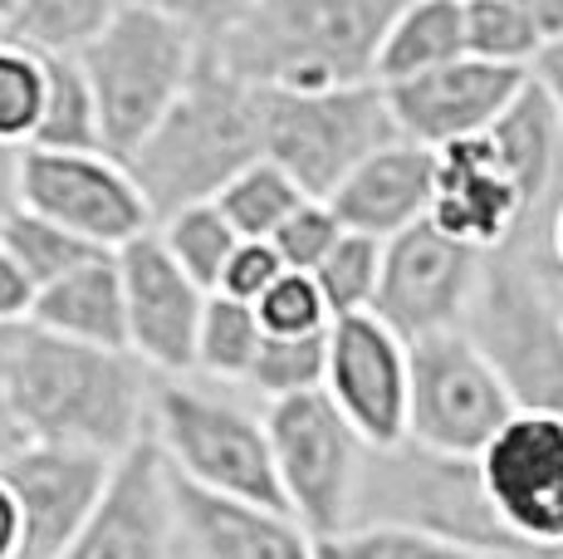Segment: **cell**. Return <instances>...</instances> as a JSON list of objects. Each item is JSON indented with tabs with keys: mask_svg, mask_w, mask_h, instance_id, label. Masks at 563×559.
<instances>
[{
	"mask_svg": "<svg viewBox=\"0 0 563 559\" xmlns=\"http://www.w3.org/2000/svg\"><path fill=\"white\" fill-rule=\"evenodd\" d=\"M485 138L495 143V153L505 157L510 177L519 182L529 217L544 226L554 201L563 197V128L544 84L534 79V69L519 84L515 99L505 103V113L485 128Z\"/></svg>",
	"mask_w": 563,
	"mask_h": 559,
	"instance_id": "21",
	"label": "cell"
},
{
	"mask_svg": "<svg viewBox=\"0 0 563 559\" xmlns=\"http://www.w3.org/2000/svg\"><path fill=\"white\" fill-rule=\"evenodd\" d=\"M461 25H465V55L515 64V69H534L544 55L534 20L525 15L519 0H461Z\"/></svg>",
	"mask_w": 563,
	"mask_h": 559,
	"instance_id": "30",
	"label": "cell"
},
{
	"mask_svg": "<svg viewBox=\"0 0 563 559\" xmlns=\"http://www.w3.org/2000/svg\"><path fill=\"white\" fill-rule=\"evenodd\" d=\"M0 393L30 442L118 457L147 437L153 373L128 349H99L20 325L0 359Z\"/></svg>",
	"mask_w": 563,
	"mask_h": 559,
	"instance_id": "1",
	"label": "cell"
},
{
	"mask_svg": "<svg viewBox=\"0 0 563 559\" xmlns=\"http://www.w3.org/2000/svg\"><path fill=\"white\" fill-rule=\"evenodd\" d=\"M172 505L187 559H319L299 520L279 505L206 491L181 476H172Z\"/></svg>",
	"mask_w": 563,
	"mask_h": 559,
	"instance_id": "19",
	"label": "cell"
},
{
	"mask_svg": "<svg viewBox=\"0 0 563 559\" xmlns=\"http://www.w3.org/2000/svg\"><path fill=\"white\" fill-rule=\"evenodd\" d=\"M181 559H187V555H181Z\"/></svg>",
	"mask_w": 563,
	"mask_h": 559,
	"instance_id": "50",
	"label": "cell"
},
{
	"mask_svg": "<svg viewBox=\"0 0 563 559\" xmlns=\"http://www.w3.org/2000/svg\"><path fill=\"white\" fill-rule=\"evenodd\" d=\"M260 339H265V329H260V319H255V305L211 289L206 305H201L191 373L206 379V383H231V388H241L245 373H251V363H255Z\"/></svg>",
	"mask_w": 563,
	"mask_h": 559,
	"instance_id": "24",
	"label": "cell"
},
{
	"mask_svg": "<svg viewBox=\"0 0 563 559\" xmlns=\"http://www.w3.org/2000/svg\"><path fill=\"white\" fill-rule=\"evenodd\" d=\"M534 79L544 84L549 103H554V113H559V128H563V40L559 45H549L544 55L534 59Z\"/></svg>",
	"mask_w": 563,
	"mask_h": 559,
	"instance_id": "40",
	"label": "cell"
},
{
	"mask_svg": "<svg viewBox=\"0 0 563 559\" xmlns=\"http://www.w3.org/2000/svg\"><path fill=\"white\" fill-rule=\"evenodd\" d=\"M30 305H35V280L20 271V265L5 255V245H0V329L25 325Z\"/></svg>",
	"mask_w": 563,
	"mask_h": 559,
	"instance_id": "39",
	"label": "cell"
},
{
	"mask_svg": "<svg viewBox=\"0 0 563 559\" xmlns=\"http://www.w3.org/2000/svg\"><path fill=\"white\" fill-rule=\"evenodd\" d=\"M255 319L265 335H319L333 325L329 305H323L319 285L305 271H285L265 295L255 299Z\"/></svg>",
	"mask_w": 563,
	"mask_h": 559,
	"instance_id": "35",
	"label": "cell"
},
{
	"mask_svg": "<svg viewBox=\"0 0 563 559\" xmlns=\"http://www.w3.org/2000/svg\"><path fill=\"white\" fill-rule=\"evenodd\" d=\"M20 207V147L0 143V221Z\"/></svg>",
	"mask_w": 563,
	"mask_h": 559,
	"instance_id": "42",
	"label": "cell"
},
{
	"mask_svg": "<svg viewBox=\"0 0 563 559\" xmlns=\"http://www.w3.org/2000/svg\"><path fill=\"white\" fill-rule=\"evenodd\" d=\"M118 285H123V325L128 353L157 379H181L191 373V349H197L201 305L211 289L181 271L157 241V231L133 235L113 251Z\"/></svg>",
	"mask_w": 563,
	"mask_h": 559,
	"instance_id": "14",
	"label": "cell"
},
{
	"mask_svg": "<svg viewBox=\"0 0 563 559\" xmlns=\"http://www.w3.org/2000/svg\"><path fill=\"white\" fill-rule=\"evenodd\" d=\"M143 6H153L167 20H177L181 30L197 35L201 50H211V45H221L245 15H251L255 0H143Z\"/></svg>",
	"mask_w": 563,
	"mask_h": 559,
	"instance_id": "37",
	"label": "cell"
},
{
	"mask_svg": "<svg viewBox=\"0 0 563 559\" xmlns=\"http://www.w3.org/2000/svg\"><path fill=\"white\" fill-rule=\"evenodd\" d=\"M157 241L167 245V255L181 265L201 289H216L231 251L241 245V235L231 231V221L216 211V201H191V207H177L167 217L153 221Z\"/></svg>",
	"mask_w": 563,
	"mask_h": 559,
	"instance_id": "29",
	"label": "cell"
},
{
	"mask_svg": "<svg viewBox=\"0 0 563 559\" xmlns=\"http://www.w3.org/2000/svg\"><path fill=\"white\" fill-rule=\"evenodd\" d=\"M431 221L461 245L490 255L519 235L544 231L525 207V191L510 177L505 157L485 133L456 138V143L437 147V182H431Z\"/></svg>",
	"mask_w": 563,
	"mask_h": 559,
	"instance_id": "17",
	"label": "cell"
},
{
	"mask_svg": "<svg viewBox=\"0 0 563 559\" xmlns=\"http://www.w3.org/2000/svg\"><path fill=\"white\" fill-rule=\"evenodd\" d=\"M544 261V255H539ZM544 275H549V289H554V299H559V315H563V271H554V265L544 261Z\"/></svg>",
	"mask_w": 563,
	"mask_h": 559,
	"instance_id": "46",
	"label": "cell"
},
{
	"mask_svg": "<svg viewBox=\"0 0 563 559\" xmlns=\"http://www.w3.org/2000/svg\"><path fill=\"white\" fill-rule=\"evenodd\" d=\"M471 461L510 555H563V413L515 407Z\"/></svg>",
	"mask_w": 563,
	"mask_h": 559,
	"instance_id": "9",
	"label": "cell"
},
{
	"mask_svg": "<svg viewBox=\"0 0 563 559\" xmlns=\"http://www.w3.org/2000/svg\"><path fill=\"white\" fill-rule=\"evenodd\" d=\"M20 207L59 221L93 251H118L157 221L128 163L103 147H20Z\"/></svg>",
	"mask_w": 563,
	"mask_h": 559,
	"instance_id": "11",
	"label": "cell"
},
{
	"mask_svg": "<svg viewBox=\"0 0 563 559\" xmlns=\"http://www.w3.org/2000/svg\"><path fill=\"white\" fill-rule=\"evenodd\" d=\"M0 559H20V511L5 481H0Z\"/></svg>",
	"mask_w": 563,
	"mask_h": 559,
	"instance_id": "43",
	"label": "cell"
},
{
	"mask_svg": "<svg viewBox=\"0 0 563 559\" xmlns=\"http://www.w3.org/2000/svg\"><path fill=\"white\" fill-rule=\"evenodd\" d=\"M10 10H15V0H0V20H5V15H10Z\"/></svg>",
	"mask_w": 563,
	"mask_h": 559,
	"instance_id": "47",
	"label": "cell"
},
{
	"mask_svg": "<svg viewBox=\"0 0 563 559\" xmlns=\"http://www.w3.org/2000/svg\"><path fill=\"white\" fill-rule=\"evenodd\" d=\"M407 0H255L206 55L255 89H333L373 79V59Z\"/></svg>",
	"mask_w": 563,
	"mask_h": 559,
	"instance_id": "3",
	"label": "cell"
},
{
	"mask_svg": "<svg viewBox=\"0 0 563 559\" xmlns=\"http://www.w3.org/2000/svg\"><path fill=\"white\" fill-rule=\"evenodd\" d=\"M0 40H5V20H0Z\"/></svg>",
	"mask_w": 563,
	"mask_h": 559,
	"instance_id": "48",
	"label": "cell"
},
{
	"mask_svg": "<svg viewBox=\"0 0 563 559\" xmlns=\"http://www.w3.org/2000/svg\"><path fill=\"white\" fill-rule=\"evenodd\" d=\"M118 6L123 0H15L5 35L35 55H79L118 15Z\"/></svg>",
	"mask_w": 563,
	"mask_h": 559,
	"instance_id": "26",
	"label": "cell"
},
{
	"mask_svg": "<svg viewBox=\"0 0 563 559\" xmlns=\"http://www.w3.org/2000/svg\"><path fill=\"white\" fill-rule=\"evenodd\" d=\"M539 255H544L554 271H563V197L554 201V211H549L544 231H539Z\"/></svg>",
	"mask_w": 563,
	"mask_h": 559,
	"instance_id": "44",
	"label": "cell"
},
{
	"mask_svg": "<svg viewBox=\"0 0 563 559\" xmlns=\"http://www.w3.org/2000/svg\"><path fill=\"white\" fill-rule=\"evenodd\" d=\"M25 325L45 329V335H59V339L99 343V349H128L123 285H118L113 251L89 255V261H79L74 271L40 285Z\"/></svg>",
	"mask_w": 563,
	"mask_h": 559,
	"instance_id": "22",
	"label": "cell"
},
{
	"mask_svg": "<svg viewBox=\"0 0 563 559\" xmlns=\"http://www.w3.org/2000/svg\"><path fill=\"white\" fill-rule=\"evenodd\" d=\"M265 157L260 147V94L201 50V64L181 99L157 118V128L123 157L143 187L153 217L191 201H211L241 167Z\"/></svg>",
	"mask_w": 563,
	"mask_h": 559,
	"instance_id": "2",
	"label": "cell"
},
{
	"mask_svg": "<svg viewBox=\"0 0 563 559\" xmlns=\"http://www.w3.org/2000/svg\"><path fill=\"white\" fill-rule=\"evenodd\" d=\"M79 69L89 79L93 109H99L103 153L128 157L157 118L181 99L201 64V45L191 30L167 20L143 0H123L118 15L79 50Z\"/></svg>",
	"mask_w": 563,
	"mask_h": 559,
	"instance_id": "6",
	"label": "cell"
},
{
	"mask_svg": "<svg viewBox=\"0 0 563 559\" xmlns=\"http://www.w3.org/2000/svg\"><path fill=\"white\" fill-rule=\"evenodd\" d=\"M515 413L505 383L461 329L407 343V442L441 457H475Z\"/></svg>",
	"mask_w": 563,
	"mask_h": 559,
	"instance_id": "10",
	"label": "cell"
},
{
	"mask_svg": "<svg viewBox=\"0 0 563 559\" xmlns=\"http://www.w3.org/2000/svg\"><path fill=\"white\" fill-rule=\"evenodd\" d=\"M0 245H5V255L20 271L35 280V289L49 285L54 275L74 271V265L89 261V255H99L89 241H79V235L64 231L59 221L40 217V211H30V207H15L0 221Z\"/></svg>",
	"mask_w": 563,
	"mask_h": 559,
	"instance_id": "31",
	"label": "cell"
},
{
	"mask_svg": "<svg viewBox=\"0 0 563 559\" xmlns=\"http://www.w3.org/2000/svg\"><path fill=\"white\" fill-rule=\"evenodd\" d=\"M461 335L481 349L515 407L563 413V315L539 261V231L481 261Z\"/></svg>",
	"mask_w": 563,
	"mask_h": 559,
	"instance_id": "4",
	"label": "cell"
},
{
	"mask_svg": "<svg viewBox=\"0 0 563 559\" xmlns=\"http://www.w3.org/2000/svg\"><path fill=\"white\" fill-rule=\"evenodd\" d=\"M544 559H559V555H544Z\"/></svg>",
	"mask_w": 563,
	"mask_h": 559,
	"instance_id": "49",
	"label": "cell"
},
{
	"mask_svg": "<svg viewBox=\"0 0 563 559\" xmlns=\"http://www.w3.org/2000/svg\"><path fill=\"white\" fill-rule=\"evenodd\" d=\"M40 99H45V55L0 40V143L25 147L35 133Z\"/></svg>",
	"mask_w": 563,
	"mask_h": 559,
	"instance_id": "34",
	"label": "cell"
},
{
	"mask_svg": "<svg viewBox=\"0 0 563 559\" xmlns=\"http://www.w3.org/2000/svg\"><path fill=\"white\" fill-rule=\"evenodd\" d=\"M54 559H181L172 471L153 437L118 451L93 511Z\"/></svg>",
	"mask_w": 563,
	"mask_h": 559,
	"instance_id": "13",
	"label": "cell"
},
{
	"mask_svg": "<svg viewBox=\"0 0 563 559\" xmlns=\"http://www.w3.org/2000/svg\"><path fill=\"white\" fill-rule=\"evenodd\" d=\"M339 235H343V226H339V217H333L329 201L305 197L285 221H279V231L269 235V245H275V255L285 261V271H305L309 275L313 265L333 251Z\"/></svg>",
	"mask_w": 563,
	"mask_h": 559,
	"instance_id": "36",
	"label": "cell"
},
{
	"mask_svg": "<svg viewBox=\"0 0 563 559\" xmlns=\"http://www.w3.org/2000/svg\"><path fill=\"white\" fill-rule=\"evenodd\" d=\"M279 275H285V261L275 255V245L269 241H241L231 251V261H225L221 280H216V289H221V295L245 299V305H255V299L265 295Z\"/></svg>",
	"mask_w": 563,
	"mask_h": 559,
	"instance_id": "38",
	"label": "cell"
},
{
	"mask_svg": "<svg viewBox=\"0 0 563 559\" xmlns=\"http://www.w3.org/2000/svg\"><path fill=\"white\" fill-rule=\"evenodd\" d=\"M260 147L299 182L305 197H329L367 153L397 138L377 79L333 89H255Z\"/></svg>",
	"mask_w": 563,
	"mask_h": 559,
	"instance_id": "7",
	"label": "cell"
},
{
	"mask_svg": "<svg viewBox=\"0 0 563 559\" xmlns=\"http://www.w3.org/2000/svg\"><path fill=\"white\" fill-rule=\"evenodd\" d=\"M465 55V25H461V0H407L393 15L383 45L373 59L377 84L411 79L421 69H437L446 59Z\"/></svg>",
	"mask_w": 563,
	"mask_h": 559,
	"instance_id": "23",
	"label": "cell"
},
{
	"mask_svg": "<svg viewBox=\"0 0 563 559\" xmlns=\"http://www.w3.org/2000/svg\"><path fill=\"white\" fill-rule=\"evenodd\" d=\"M113 457L89 447L25 442L0 467V481L20 511V559H54L74 540L99 501Z\"/></svg>",
	"mask_w": 563,
	"mask_h": 559,
	"instance_id": "18",
	"label": "cell"
},
{
	"mask_svg": "<svg viewBox=\"0 0 563 559\" xmlns=\"http://www.w3.org/2000/svg\"><path fill=\"white\" fill-rule=\"evenodd\" d=\"M481 261V251L461 245L431 217H421L383 241V271H377V289L367 309L402 343L441 335V329H461Z\"/></svg>",
	"mask_w": 563,
	"mask_h": 559,
	"instance_id": "12",
	"label": "cell"
},
{
	"mask_svg": "<svg viewBox=\"0 0 563 559\" xmlns=\"http://www.w3.org/2000/svg\"><path fill=\"white\" fill-rule=\"evenodd\" d=\"M431 182H437V153L393 138L377 153H367L323 201L333 207L343 231L387 241L431 211Z\"/></svg>",
	"mask_w": 563,
	"mask_h": 559,
	"instance_id": "20",
	"label": "cell"
},
{
	"mask_svg": "<svg viewBox=\"0 0 563 559\" xmlns=\"http://www.w3.org/2000/svg\"><path fill=\"white\" fill-rule=\"evenodd\" d=\"M525 79L529 69H515V64L461 55L437 64V69L411 74V79L383 84V94H387V113L397 123V138L437 153V147L456 143V138L485 133Z\"/></svg>",
	"mask_w": 563,
	"mask_h": 559,
	"instance_id": "16",
	"label": "cell"
},
{
	"mask_svg": "<svg viewBox=\"0 0 563 559\" xmlns=\"http://www.w3.org/2000/svg\"><path fill=\"white\" fill-rule=\"evenodd\" d=\"M265 437H269V461H275L279 501L299 520V530L313 545L349 530L367 447L349 427V417L329 403V393L309 388V393L269 397Z\"/></svg>",
	"mask_w": 563,
	"mask_h": 559,
	"instance_id": "8",
	"label": "cell"
},
{
	"mask_svg": "<svg viewBox=\"0 0 563 559\" xmlns=\"http://www.w3.org/2000/svg\"><path fill=\"white\" fill-rule=\"evenodd\" d=\"M559 559H563V555H559Z\"/></svg>",
	"mask_w": 563,
	"mask_h": 559,
	"instance_id": "51",
	"label": "cell"
},
{
	"mask_svg": "<svg viewBox=\"0 0 563 559\" xmlns=\"http://www.w3.org/2000/svg\"><path fill=\"white\" fill-rule=\"evenodd\" d=\"M519 6H525V15L534 20L544 50L559 45V40H563V0H519Z\"/></svg>",
	"mask_w": 563,
	"mask_h": 559,
	"instance_id": "41",
	"label": "cell"
},
{
	"mask_svg": "<svg viewBox=\"0 0 563 559\" xmlns=\"http://www.w3.org/2000/svg\"><path fill=\"white\" fill-rule=\"evenodd\" d=\"M323 359H329V329H319V335H265L241 388L260 393L265 403L323 388Z\"/></svg>",
	"mask_w": 563,
	"mask_h": 559,
	"instance_id": "32",
	"label": "cell"
},
{
	"mask_svg": "<svg viewBox=\"0 0 563 559\" xmlns=\"http://www.w3.org/2000/svg\"><path fill=\"white\" fill-rule=\"evenodd\" d=\"M211 201H216V211L231 221V231L241 235V241H269V235L279 231V221L305 201V191H299V182L279 163L255 157V163L235 172Z\"/></svg>",
	"mask_w": 563,
	"mask_h": 559,
	"instance_id": "27",
	"label": "cell"
},
{
	"mask_svg": "<svg viewBox=\"0 0 563 559\" xmlns=\"http://www.w3.org/2000/svg\"><path fill=\"white\" fill-rule=\"evenodd\" d=\"M323 393L349 417L363 447L407 442V343L373 315H339L329 325Z\"/></svg>",
	"mask_w": 563,
	"mask_h": 559,
	"instance_id": "15",
	"label": "cell"
},
{
	"mask_svg": "<svg viewBox=\"0 0 563 559\" xmlns=\"http://www.w3.org/2000/svg\"><path fill=\"white\" fill-rule=\"evenodd\" d=\"M313 550H319V559H515L505 550L465 545L402 520H353L343 535H329Z\"/></svg>",
	"mask_w": 563,
	"mask_h": 559,
	"instance_id": "25",
	"label": "cell"
},
{
	"mask_svg": "<svg viewBox=\"0 0 563 559\" xmlns=\"http://www.w3.org/2000/svg\"><path fill=\"white\" fill-rule=\"evenodd\" d=\"M25 147H103L99 109L74 55H45V99Z\"/></svg>",
	"mask_w": 563,
	"mask_h": 559,
	"instance_id": "28",
	"label": "cell"
},
{
	"mask_svg": "<svg viewBox=\"0 0 563 559\" xmlns=\"http://www.w3.org/2000/svg\"><path fill=\"white\" fill-rule=\"evenodd\" d=\"M147 437L157 442L172 476L285 511L275 461H269L265 413H255L231 383H206L197 373H181V379L153 373Z\"/></svg>",
	"mask_w": 563,
	"mask_h": 559,
	"instance_id": "5",
	"label": "cell"
},
{
	"mask_svg": "<svg viewBox=\"0 0 563 559\" xmlns=\"http://www.w3.org/2000/svg\"><path fill=\"white\" fill-rule=\"evenodd\" d=\"M377 271H383V241L363 231H343L333 241V251L313 265V285H319L323 305L329 315H363L373 305V289H377Z\"/></svg>",
	"mask_w": 563,
	"mask_h": 559,
	"instance_id": "33",
	"label": "cell"
},
{
	"mask_svg": "<svg viewBox=\"0 0 563 559\" xmlns=\"http://www.w3.org/2000/svg\"><path fill=\"white\" fill-rule=\"evenodd\" d=\"M30 437L20 432V423H15V413H10V403H5V393H0V467H5L10 457H15L20 447H25Z\"/></svg>",
	"mask_w": 563,
	"mask_h": 559,
	"instance_id": "45",
	"label": "cell"
}]
</instances>
